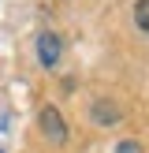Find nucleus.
<instances>
[{
	"mask_svg": "<svg viewBox=\"0 0 149 153\" xmlns=\"http://www.w3.org/2000/svg\"><path fill=\"white\" fill-rule=\"evenodd\" d=\"M37 123H41V134L52 142V146H63V142H67V123H63V116H60V108L45 105L41 116H37Z\"/></svg>",
	"mask_w": 149,
	"mask_h": 153,
	"instance_id": "nucleus-1",
	"label": "nucleus"
},
{
	"mask_svg": "<svg viewBox=\"0 0 149 153\" xmlns=\"http://www.w3.org/2000/svg\"><path fill=\"white\" fill-rule=\"evenodd\" d=\"M60 49H63V45H60L56 34H41V37H37V60H41L45 67H52L60 60Z\"/></svg>",
	"mask_w": 149,
	"mask_h": 153,
	"instance_id": "nucleus-2",
	"label": "nucleus"
},
{
	"mask_svg": "<svg viewBox=\"0 0 149 153\" xmlns=\"http://www.w3.org/2000/svg\"><path fill=\"white\" fill-rule=\"evenodd\" d=\"M89 116H93V123H119V108L112 101H97Z\"/></svg>",
	"mask_w": 149,
	"mask_h": 153,
	"instance_id": "nucleus-3",
	"label": "nucleus"
},
{
	"mask_svg": "<svg viewBox=\"0 0 149 153\" xmlns=\"http://www.w3.org/2000/svg\"><path fill=\"white\" fill-rule=\"evenodd\" d=\"M134 22H138L142 34H149V0H138V7H134Z\"/></svg>",
	"mask_w": 149,
	"mask_h": 153,
	"instance_id": "nucleus-4",
	"label": "nucleus"
}]
</instances>
